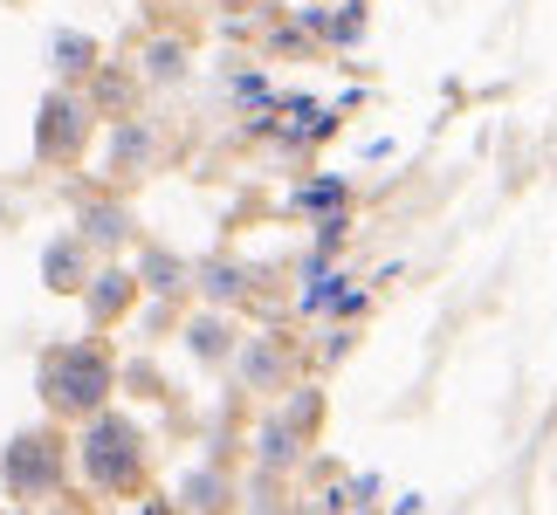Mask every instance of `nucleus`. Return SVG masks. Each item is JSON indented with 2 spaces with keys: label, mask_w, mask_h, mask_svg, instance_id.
<instances>
[{
  "label": "nucleus",
  "mask_w": 557,
  "mask_h": 515,
  "mask_svg": "<svg viewBox=\"0 0 557 515\" xmlns=\"http://www.w3.org/2000/svg\"><path fill=\"white\" fill-rule=\"evenodd\" d=\"M0 467H8L14 495H41V488L62 481V447H55V434H21V440H8Z\"/></svg>",
  "instance_id": "obj_3"
},
{
  "label": "nucleus",
  "mask_w": 557,
  "mask_h": 515,
  "mask_svg": "<svg viewBox=\"0 0 557 515\" xmlns=\"http://www.w3.org/2000/svg\"><path fill=\"white\" fill-rule=\"evenodd\" d=\"M41 275H49L55 296H76V289H83V248H76V234L49 241V254H41Z\"/></svg>",
  "instance_id": "obj_6"
},
{
  "label": "nucleus",
  "mask_w": 557,
  "mask_h": 515,
  "mask_svg": "<svg viewBox=\"0 0 557 515\" xmlns=\"http://www.w3.org/2000/svg\"><path fill=\"white\" fill-rule=\"evenodd\" d=\"M90 234H97V241H117V234H124V213L117 206H97L90 213Z\"/></svg>",
  "instance_id": "obj_8"
},
{
  "label": "nucleus",
  "mask_w": 557,
  "mask_h": 515,
  "mask_svg": "<svg viewBox=\"0 0 557 515\" xmlns=\"http://www.w3.org/2000/svg\"><path fill=\"white\" fill-rule=\"evenodd\" d=\"M83 289H90V316H97V324H117V316H124V303L138 296V275H124V268H103L97 282H83Z\"/></svg>",
  "instance_id": "obj_5"
},
{
  "label": "nucleus",
  "mask_w": 557,
  "mask_h": 515,
  "mask_svg": "<svg viewBox=\"0 0 557 515\" xmlns=\"http://www.w3.org/2000/svg\"><path fill=\"white\" fill-rule=\"evenodd\" d=\"M41 392H49L55 413H103V399H111V357L97 351V343H62V351L41 357Z\"/></svg>",
  "instance_id": "obj_1"
},
{
  "label": "nucleus",
  "mask_w": 557,
  "mask_h": 515,
  "mask_svg": "<svg viewBox=\"0 0 557 515\" xmlns=\"http://www.w3.org/2000/svg\"><path fill=\"white\" fill-rule=\"evenodd\" d=\"M83 467H90V481L111 488V495L138 488V467H145V454H138V426L117 419V413L90 419V434H83Z\"/></svg>",
  "instance_id": "obj_2"
},
{
  "label": "nucleus",
  "mask_w": 557,
  "mask_h": 515,
  "mask_svg": "<svg viewBox=\"0 0 557 515\" xmlns=\"http://www.w3.org/2000/svg\"><path fill=\"white\" fill-rule=\"evenodd\" d=\"M49 55H55V70H62V76H70V70L83 76V70L97 62V41H90V35H70V28H62V35L49 41Z\"/></svg>",
  "instance_id": "obj_7"
},
{
  "label": "nucleus",
  "mask_w": 557,
  "mask_h": 515,
  "mask_svg": "<svg viewBox=\"0 0 557 515\" xmlns=\"http://www.w3.org/2000/svg\"><path fill=\"white\" fill-rule=\"evenodd\" d=\"M83 103L70 97V90H55L49 103H41V159H70L76 145H83Z\"/></svg>",
  "instance_id": "obj_4"
}]
</instances>
